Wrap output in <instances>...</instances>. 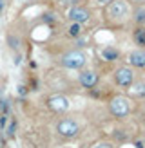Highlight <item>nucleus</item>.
Segmentation results:
<instances>
[{
  "mask_svg": "<svg viewBox=\"0 0 145 148\" xmlns=\"http://www.w3.org/2000/svg\"><path fill=\"white\" fill-rule=\"evenodd\" d=\"M62 63L67 69H80L85 63V54L82 51H71V53H67L62 58Z\"/></svg>",
  "mask_w": 145,
  "mask_h": 148,
  "instance_id": "nucleus-1",
  "label": "nucleus"
},
{
  "mask_svg": "<svg viewBox=\"0 0 145 148\" xmlns=\"http://www.w3.org/2000/svg\"><path fill=\"white\" fill-rule=\"evenodd\" d=\"M47 105L51 110H55V112H65V110L69 108V101L64 98V96H51Z\"/></svg>",
  "mask_w": 145,
  "mask_h": 148,
  "instance_id": "nucleus-4",
  "label": "nucleus"
},
{
  "mask_svg": "<svg viewBox=\"0 0 145 148\" xmlns=\"http://www.w3.org/2000/svg\"><path fill=\"white\" fill-rule=\"evenodd\" d=\"M14 128H17V123L11 121V125L7 127V137H13L14 136Z\"/></svg>",
  "mask_w": 145,
  "mask_h": 148,
  "instance_id": "nucleus-14",
  "label": "nucleus"
},
{
  "mask_svg": "<svg viewBox=\"0 0 145 148\" xmlns=\"http://www.w3.org/2000/svg\"><path fill=\"white\" fill-rule=\"evenodd\" d=\"M100 4H109V2H113V0H98Z\"/></svg>",
  "mask_w": 145,
  "mask_h": 148,
  "instance_id": "nucleus-20",
  "label": "nucleus"
},
{
  "mask_svg": "<svg viewBox=\"0 0 145 148\" xmlns=\"http://www.w3.org/2000/svg\"><path fill=\"white\" fill-rule=\"evenodd\" d=\"M136 20H138V22H143V20H145V11H138Z\"/></svg>",
  "mask_w": 145,
  "mask_h": 148,
  "instance_id": "nucleus-16",
  "label": "nucleus"
},
{
  "mask_svg": "<svg viewBox=\"0 0 145 148\" xmlns=\"http://www.w3.org/2000/svg\"><path fill=\"white\" fill-rule=\"evenodd\" d=\"M129 110H130L129 99H127V98H123V96H116V98L111 101V112H113L114 116L123 117V116H127V114H129Z\"/></svg>",
  "mask_w": 145,
  "mask_h": 148,
  "instance_id": "nucleus-2",
  "label": "nucleus"
},
{
  "mask_svg": "<svg viewBox=\"0 0 145 148\" xmlns=\"http://www.w3.org/2000/svg\"><path fill=\"white\" fill-rule=\"evenodd\" d=\"M116 83L122 85V87H127L133 83V72H130V69H120L116 71Z\"/></svg>",
  "mask_w": 145,
  "mask_h": 148,
  "instance_id": "nucleus-5",
  "label": "nucleus"
},
{
  "mask_svg": "<svg viewBox=\"0 0 145 148\" xmlns=\"http://www.w3.org/2000/svg\"><path fill=\"white\" fill-rule=\"evenodd\" d=\"M6 121H7V119H6V116H2V117H0V127H2V128L6 127Z\"/></svg>",
  "mask_w": 145,
  "mask_h": 148,
  "instance_id": "nucleus-18",
  "label": "nucleus"
},
{
  "mask_svg": "<svg viewBox=\"0 0 145 148\" xmlns=\"http://www.w3.org/2000/svg\"><path fill=\"white\" fill-rule=\"evenodd\" d=\"M69 18L75 22V24H82V22H87L89 20V13L85 9H80V7H72L69 11Z\"/></svg>",
  "mask_w": 145,
  "mask_h": 148,
  "instance_id": "nucleus-6",
  "label": "nucleus"
},
{
  "mask_svg": "<svg viewBox=\"0 0 145 148\" xmlns=\"http://www.w3.org/2000/svg\"><path fill=\"white\" fill-rule=\"evenodd\" d=\"M102 56L105 60H116L118 58V51L113 49V47H105V49H102Z\"/></svg>",
  "mask_w": 145,
  "mask_h": 148,
  "instance_id": "nucleus-10",
  "label": "nucleus"
},
{
  "mask_svg": "<svg viewBox=\"0 0 145 148\" xmlns=\"http://www.w3.org/2000/svg\"><path fill=\"white\" fill-rule=\"evenodd\" d=\"M94 148H109V145H105V143H104V145H96Z\"/></svg>",
  "mask_w": 145,
  "mask_h": 148,
  "instance_id": "nucleus-19",
  "label": "nucleus"
},
{
  "mask_svg": "<svg viewBox=\"0 0 145 148\" xmlns=\"http://www.w3.org/2000/svg\"><path fill=\"white\" fill-rule=\"evenodd\" d=\"M109 13H111L113 16H125L127 14V5L123 2H113L111 7H109Z\"/></svg>",
  "mask_w": 145,
  "mask_h": 148,
  "instance_id": "nucleus-9",
  "label": "nucleus"
},
{
  "mask_svg": "<svg viewBox=\"0 0 145 148\" xmlns=\"http://www.w3.org/2000/svg\"><path fill=\"white\" fill-rule=\"evenodd\" d=\"M134 40L138 45H145V29H138L134 33Z\"/></svg>",
  "mask_w": 145,
  "mask_h": 148,
  "instance_id": "nucleus-11",
  "label": "nucleus"
},
{
  "mask_svg": "<svg viewBox=\"0 0 145 148\" xmlns=\"http://www.w3.org/2000/svg\"><path fill=\"white\" fill-rule=\"evenodd\" d=\"M9 43H11V47H13V49H17V47H18V40H17V38H14V40L9 38Z\"/></svg>",
  "mask_w": 145,
  "mask_h": 148,
  "instance_id": "nucleus-17",
  "label": "nucleus"
},
{
  "mask_svg": "<svg viewBox=\"0 0 145 148\" xmlns=\"http://www.w3.org/2000/svg\"><path fill=\"white\" fill-rule=\"evenodd\" d=\"M58 134L64 136V137H75L78 134V125L75 121H71V119H64L58 123Z\"/></svg>",
  "mask_w": 145,
  "mask_h": 148,
  "instance_id": "nucleus-3",
  "label": "nucleus"
},
{
  "mask_svg": "<svg viewBox=\"0 0 145 148\" xmlns=\"http://www.w3.org/2000/svg\"><path fill=\"white\" fill-rule=\"evenodd\" d=\"M0 110H2V112H7V110H9V101L4 99V98H0Z\"/></svg>",
  "mask_w": 145,
  "mask_h": 148,
  "instance_id": "nucleus-13",
  "label": "nucleus"
},
{
  "mask_svg": "<svg viewBox=\"0 0 145 148\" xmlns=\"http://www.w3.org/2000/svg\"><path fill=\"white\" fill-rule=\"evenodd\" d=\"M0 148H2V141H0Z\"/></svg>",
  "mask_w": 145,
  "mask_h": 148,
  "instance_id": "nucleus-21",
  "label": "nucleus"
},
{
  "mask_svg": "<svg viewBox=\"0 0 145 148\" xmlns=\"http://www.w3.org/2000/svg\"><path fill=\"white\" fill-rule=\"evenodd\" d=\"M96 81H98V76L94 72H82V74H80V83H82L84 87H87V88L94 87Z\"/></svg>",
  "mask_w": 145,
  "mask_h": 148,
  "instance_id": "nucleus-7",
  "label": "nucleus"
},
{
  "mask_svg": "<svg viewBox=\"0 0 145 148\" xmlns=\"http://www.w3.org/2000/svg\"><path fill=\"white\" fill-rule=\"evenodd\" d=\"M76 2H80V0H60L62 5H71V4H76Z\"/></svg>",
  "mask_w": 145,
  "mask_h": 148,
  "instance_id": "nucleus-15",
  "label": "nucleus"
},
{
  "mask_svg": "<svg viewBox=\"0 0 145 148\" xmlns=\"http://www.w3.org/2000/svg\"><path fill=\"white\" fill-rule=\"evenodd\" d=\"M80 33H82V27H80V24H72V25L69 27V34H71V36H78Z\"/></svg>",
  "mask_w": 145,
  "mask_h": 148,
  "instance_id": "nucleus-12",
  "label": "nucleus"
},
{
  "mask_svg": "<svg viewBox=\"0 0 145 148\" xmlns=\"http://www.w3.org/2000/svg\"><path fill=\"white\" fill-rule=\"evenodd\" d=\"M129 62L134 67H145V53L143 51H133L129 54Z\"/></svg>",
  "mask_w": 145,
  "mask_h": 148,
  "instance_id": "nucleus-8",
  "label": "nucleus"
}]
</instances>
